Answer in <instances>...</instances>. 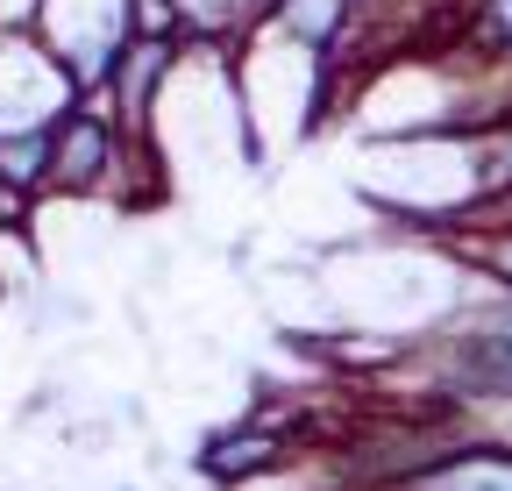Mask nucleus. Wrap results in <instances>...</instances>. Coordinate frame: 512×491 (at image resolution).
<instances>
[{
  "instance_id": "obj_8",
  "label": "nucleus",
  "mask_w": 512,
  "mask_h": 491,
  "mask_svg": "<svg viewBox=\"0 0 512 491\" xmlns=\"http://www.w3.org/2000/svg\"><path fill=\"white\" fill-rule=\"evenodd\" d=\"M0 200H8V214L50 200V121L43 129H0Z\"/></svg>"
},
{
  "instance_id": "obj_2",
  "label": "nucleus",
  "mask_w": 512,
  "mask_h": 491,
  "mask_svg": "<svg viewBox=\"0 0 512 491\" xmlns=\"http://www.w3.org/2000/svg\"><path fill=\"white\" fill-rule=\"evenodd\" d=\"M136 36V0H43V22H36V43L43 57L72 79L79 100L100 93L114 50Z\"/></svg>"
},
{
  "instance_id": "obj_15",
  "label": "nucleus",
  "mask_w": 512,
  "mask_h": 491,
  "mask_svg": "<svg viewBox=\"0 0 512 491\" xmlns=\"http://www.w3.org/2000/svg\"><path fill=\"white\" fill-rule=\"evenodd\" d=\"M121 491H136V484H121Z\"/></svg>"
},
{
  "instance_id": "obj_11",
  "label": "nucleus",
  "mask_w": 512,
  "mask_h": 491,
  "mask_svg": "<svg viewBox=\"0 0 512 491\" xmlns=\"http://www.w3.org/2000/svg\"><path fill=\"white\" fill-rule=\"evenodd\" d=\"M43 0H0V43H36Z\"/></svg>"
},
{
  "instance_id": "obj_6",
  "label": "nucleus",
  "mask_w": 512,
  "mask_h": 491,
  "mask_svg": "<svg viewBox=\"0 0 512 491\" xmlns=\"http://www.w3.org/2000/svg\"><path fill=\"white\" fill-rule=\"evenodd\" d=\"M399 491H512V449L505 442H456L434 463L406 470Z\"/></svg>"
},
{
  "instance_id": "obj_9",
  "label": "nucleus",
  "mask_w": 512,
  "mask_h": 491,
  "mask_svg": "<svg viewBox=\"0 0 512 491\" xmlns=\"http://www.w3.org/2000/svg\"><path fill=\"white\" fill-rule=\"evenodd\" d=\"M456 363L477 392H512V299L470 321V335L456 342Z\"/></svg>"
},
{
  "instance_id": "obj_13",
  "label": "nucleus",
  "mask_w": 512,
  "mask_h": 491,
  "mask_svg": "<svg viewBox=\"0 0 512 491\" xmlns=\"http://www.w3.org/2000/svg\"><path fill=\"white\" fill-rule=\"evenodd\" d=\"M491 22H498V43L512 50V0H491Z\"/></svg>"
},
{
  "instance_id": "obj_14",
  "label": "nucleus",
  "mask_w": 512,
  "mask_h": 491,
  "mask_svg": "<svg viewBox=\"0 0 512 491\" xmlns=\"http://www.w3.org/2000/svg\"><path fill=\"white\" fill-rule=\"evenodd\" d=\"M0 221H15V214H8V200H0Z\"/></svg>"
},
{
  "instance_id": "obj_12",
  "label": "nucleus",
  "mask_w": 512,
  "mask_h": 491,
  "mask_svg": "<svg viewBox=\"0 0 512 491\" xmlns=\"http://www.w3.org/2000/svg\"><path fill=\"white\" fill-rule=\"evenodd\" d=\"M484 271H491V278H498V285H505V292H512V228H505V235H491V242H484Z\"/></svg>"
},
{
  "instance_id": "obj_5",
  "label": "nucleus",
  "mask_w": 512,
  "mask_h": 491,
  "mask_svg": "<svg viewBox=\"0 0 512 491\" xmlns=\"http://www.w3.org/2000/svg\"><path fill=\"white\" fill-rule=\"evenodd\" d=\"M299 449L278 435V427H256V420H235V427H214V435L200 442V477L214 484V491H249V484H264V477H278L285 463H292Z\"/></svg>"
},
{
  "instance_id": "obj_7",
  "label": "nucleus",
  "mask_w": 512,
  "mask_h": 491,
  "mask_svg": "<svg viewBox=\"0 0 512 491\" xmlns=\"http://www.w3.org/2000/svg\"><path fill=\"white\" fill-rule=\"evenodd\" d=\"M256 22H264L278 43L306 50L313 65H335V50H342L349 22H356V0H271Z\"/></svg>"
},
{
  "instance_id": "obj_4",
  "label": "nucleus",
  "mask_w": 512,
  "mask_h": 491,
  "mask_svg": "<svg viewBox=\"0 0 512 491\" xmlns=\"http://www.w3.org/2000/svg\"><path fill=\"white\" fill-rule=\"evenodd\" d=\"M72 100V79L43 57V43H0V129H43Z\"/></svg>"
},
{
  "instance_id": "obj_1",
  "label": "nucleus",
  "mask_w": 512,
  "mask_h": 491,
  "mask_svg": "<svg viewBox=\"0 0 512 491\" xmlns=\"http://www.w3.org/2000/svg\"><path fill=\"white\" fill-rule=\"evenodd\" d=\"M150 157L143 136H128L100 100H72L50 121V193L57 200H114L121 171Z\"/></svg>"
},
{
  "instance_id": "obj_10",
  "label": "nucleus",
  "mask_w": 512,
  "mask_h": 491,
  "mask_svg": "<svg viewBox=\"0 0 512 491\" xmlns=\"http://www.w3.org/2000/svg\"><path fill=\"white\" fill-rule=\"evenodd\" d=\"M477 193L484 200H505L512 193V121H498L491 143L477 150Z\"/></svg>"
},
{
  "instance_id": "obj_3",
  "label": "nucleus",
  "mask_w": 512,
  "mask_h": 491,
  "mask_svg": "<svg viewBox=\"0 0 512 491\" xmlns=\"http://www.w3.org/2000/svg\"><path fill=\"white\" fill-rule=\"evenodd\" d=\"M178 57H185L178 36H128V43L114 50V65H107V79H100L93 100L121 121L128 136L150 143L157 107H164V93H171V79H178Z\"/></svg>"
}]
</instances>
